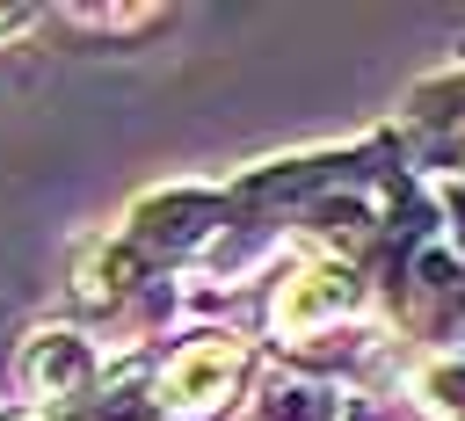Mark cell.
I'll use <instances>...</instances> for the list:
<instances>
[{"mask_svg": "<svg viewBox=\"0 0 465 421\" xmlns=\"http://www.w3.org/2000/svg\"><path fill=\"white\" fill-rule=\"evenodd\" d=\"M247 370H254V348L225 327L174 341L153 363V421H218L247 392Z\"/></svg>", "mask_w": 465, "mask_h": 421, "instance_id": "6da1fadb", "label": "cell"}, {"mask_svg": "<svg viewBox=\"0 0 465 421\" xmlns=\"http://www.w3.org/2000/svg\"><path fill=\"white\" fill-rule=\"evenodd\" d=\"M225 218H232V196H225V189L174 181V189H153V196L131 203V218H124V247L160 276V269L196 261V254L225 232Z\"/></svg>", "mask_w": 465, "mask_h": 421, "instance_id": "7a4b0ae2", "label": "cell"}, {"mask_svg": "<svg viewBox=\"0 0 465 421\" xmlns=\"http://www.w3.org/2000/svg\"><path fill=\"white\" fill-rule=\"evenodd\" d=\"M356 305H363L356 261L312 254V261H298V269L276 276V290H269V305H262V327H269L276 348H305V341L334 334L341 319H356Z\"/></svg>", "mask_w": 465, "mask_h": 421, "instance_id": "3957f363", "label": "cell"}, {"mask_svg": "<svg viewBox=\"0 0 465 421\" xmlns=\"http://www.w3.org/2000/svg\"><path fill=\"white\" fill-rule=\"evenodd\" d=\"M102 348L80 334V327H36L29 341H22V356H15V385L29 392V406L36 414H80L94 392H102Z\"/></svg>", "mask_w": 465, "mask_h": 421, "instance_id": "277c9868", "label": "cell"}, {"mask_svg": "<svg viewBox=\"0 0 465 421\" xmlns=\"http://www.w3.org/2000/svg\"><path fill=\"white\" fill-rule=\"evenodd\" d=\"M232 421H334V392L312 377H269Z\"/></svg>", "mask_w": 465, "mask_h": 421, "instance_id": "5b68a950", "label": "cell"}, {"mask_svg": "<svg viewBox=\"0 0 465 421\" xmlns=\"http://www.w3.org/2000/svg\"><path fill=\"white\" fill-rule=\"evenodd\" d=\"M414 399H421L436 421H465V356H458V348L429 356V363L414 370Z\"/></svg>", "mask_w": 465, "mask_h": 421, "instance_id": "8992f818", "label": "cell"}, {"mask_svg": "<svg viewBox=\"0 0 465 421\" xmlns=\"http://www.w3.org/2000/svg\"><path fill=\"white\" fill-rule=\"evenodd\" d=\"M160 7H73V22H94V29H138L153 22Z\"/></svg>", "mask_w": 465, "mask_h": 421, "instance_id": "52a82bcc", "label": "cell"}, {"mask_svg": "<svg viewBox=\"0 0 465 421\" xmlns=\"http://www.w3.org/2000/svg\"><path fill=\"white\" fill-rule=\"evenodd\" d=\"M443 203H450V218H458V247H465V181H443Z\"/></svg>", "mask_w": 465, "mask_h": 421, "instance_id": "ba28073f", "label": "cell"}, {"mask_svg": "<svg viewBox=\"0 0 465 421\" xmlns=\"http://www.w3.org/2000/svg\"><path fill=\"white\" fill-rule=\"evenodd\" d=\"M15 29H29V7H0V36H15Z\"/></svg>", "mask_w": 465, "mask_h": 421, "instance_id": "9c48e42d", "label": "cell"}, {"mask_svg": "<svg viewBox=\"0 0 465 421\" xmlns=\"http://www.w3.org/2000/svg\"><path fill=\"white\" fill-rule=\"evenodd\" d=\"M0 421H58V414H36V406H7Z\"/></svg>", "mask_w": 465, "mask_h": 421, "instance_id": "30bf717a", "label": "cell"}]
</instances>
